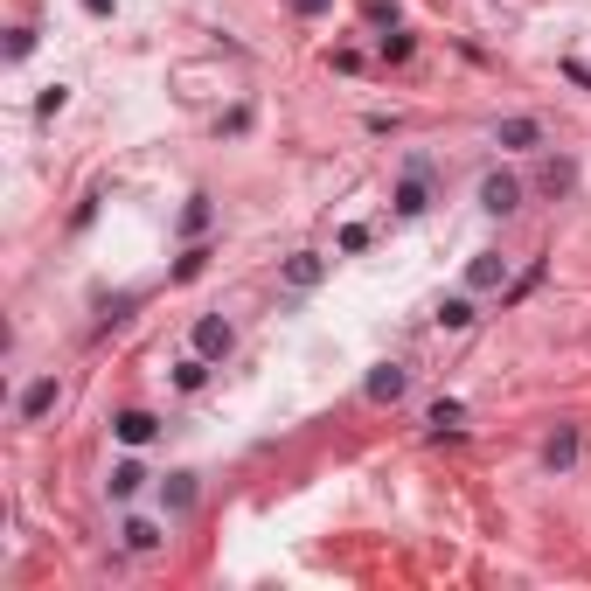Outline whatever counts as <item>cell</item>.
Here are the masks:
<instances>
[{"mask_svg": "<svg viewBox=\"0 0 591 591\" xmlns=\"http://www.w3.org/2000/svg\"><path fill=\"white\" fill-rule=\"evenodd\" d=\"M480 209H487V216H515V209H522V181L494 167V174L480 181Z\"/></svg>", "mask_w": 591, "mask_h": 591, "instance_id": "1", "label": "cell"}, {"mask_svg": "<svg viewBox=\"0 0 591 591\" xmlns=\"http://www.w3.org/2000/svg\"><path fill=\"white\" fill-rule=\"evenodd\" d=\"M230 348H237V327H230L223 313H202V320H195V355H209V362H223Z\"/></svg>", "mask_w": 591, "mask_h": 591, "instance_id": "2", "label": "cell"}, {"mask_svg": "<svg viewBox=\"0 0 591 591\" xmlns=\"http://www.w3.org/2000/svg\"><path fill=\"white\" fill-rule=\"evenodd\" d=\"M404 390H411V369H397V362H376L369 383H362L369 404H404Z\"/></svg>", "mask_w": 591, "mask_h": 591, "instance_id": "3", "label": "cell"}, {"mask_svg": "<svg viewBox=\"0 0 591 591\" xmlns=\"http://www.w3.org/2000/svg\"><path fill=\"white\" fill-rule=\"evenodd\" d=\"M494 147H508V153H529V147H543V119H529V112L501 119V126H494Z\"/></svg>", "mask_w": 591, "mask_h": 591, "instance_id": "4", "label": "cell"}, {"mask_svg": "<svg viewBox=\"0 0 591 591\" xmlns=\"http://www.w3.org/2000/svg\"><path fill=\"white\" fill-rule=\"evenodd\" d=\"M153 432H160V418H153V411H119V418H112V439L133 445V452L153 445Z\"/></svg>", "mask_w": 591, "mask_h": 591, "instance_id": "5", "label": "cell"}, {"mask_svg": "<svg viewBox=\"0 0 591 591\" xmlns=\"http://www.w3.org/2000/svg\"><path fill=\"white\" fill-rule=\"evenodd\" d=\"M543 466H550V473H571V466H578V425H557V432L543 439Z\"/></svg>", "mask_w": 591, "mask_h": 591, "instance_id": "6", "label": "cell"}, {"mask_svg": "<svg viewBox=\"0 0 591 591\" xmlns=\"http://www.w3.org/2000/svg\"><path fill=\"white\" fill-rule=\"evenodd\" d=\"M320 279H327V258H320V251H293V258H286V286H293V293H313Z\"/></svg>", "mask_w": 591, "mask_h": 591, "instance_id": "7", "label": "cell"}, {"mask_svg": "<svg viewBox=\"0 0 591 591\" xmlns=\"http://www.w3.org/2000/svg\"><path fill=\"white\" fill-rule=\"evenodd\" d=\"M501 279H508V258H501V251H473V265H466V286H473V293H494Z\"/></svg>", "mask_w": 591, "mask_h": 591, "instance_id": "8", "label": "cell"}, {"mask_svg": "<svg viewBox=\"0 0 591 591\" xmlns=\"http://www.w3.org/2000/svg\"><path fill=\"white\" fill-rule=\"evenodd\" d=\"M56 397H63V390H56V376H35V383L21 390V418H28V425H35V418H49V411H56Z\"/></svg>", "mask_w": 591, "mask_h": 591, "instance_id": "9", "label": "cell"}, {"mask_svg": "<svg viewBox=\"0 0 591 591\" xmlns=\"http://www.w3.org/2000/svg\"><path fill=\"white\" fill-rule=\"evenodd\" d=\"M140 487H147V466H140V459H119V466H112V480H105V494H112V501H133Z\"/></svg>", "mask_w": 591, "mask_h": 591, "instance_id": "10", "label": "cell"}, {"mask_svg": "<svg viewBox=\"0 0 591 591\" xmlns=\"http://www.w3.org/2000/svg\"><path fill=\"white\" fill-rule=\"evenodd\" d=\"M160 508H167V515H188V508H195V473H167V480H160Z\"/></svg>", "mask_w": 591, "mask_h": 591, "instance_id": "11", "label": "cell"}, {"mask_svg": "<svg viewBox=\"0 0 591 591\" xmlns=\"http://www.w3.org/2000/svg\"><path fill=\"white\" fill-rule=\"evenodd\" d=\"M425 209H432L425 174H404V181H397V216H425Z\"/></svg>", "mask_w": 591, "mask_h": 591, "instance_id": "12", "label": "cell"}, {"mask_svg": "<svg viewBox=\"0 0 591 591\" xmlns=\"http://www.w3.org/2000/svg\"><path fill=\"white\" fill-rule=\"evenodd\" d=\"M119 536H126V550H133V557H147V550H160V543H167V536H160V522H147V515H133Z\"/></svg>", "mask_w": 591, "mask_h": 591, "instance_id": "13", "label": "cell"}, {"mask_svg": "<svg viewBox=\"0 0 591 591\" xmlns=\"http://www.w3.org/2000/svg\"><path fill=\"white\" fill-rule=\"evenodd\" d=\"M480 313H473V299L466 293H452V299H439V327H452V334H466Z\"/></svg>", "mask_w": 591, "mask_h": 591, "instance_id": "14", "label": "cell"}, {"mask_svg": "<svg viewBox=\"0 0 591 591\" xmlns=\"http://www.w3.org/2000/svg\"><path fill=\"white\" fill-rule=\"evenodd\" d=\"M459 418H466V411H459V404H452V397H439V404H432V411H425V425H432V432H439V439H452V432H459Z\"/></svg>", "mask_w": 591, "mask_h": 591, "instance_id": "15", "label": "cell"}, {"mask_svg": "<svg viewBox=\"0 0 591 591\" xmlns=\"http://www.w3.org/2000/svg\"><path fill=\"white\" fill-rule=\"evenodd\" d=\"M202 265H209V244H188V251L174 258V279L188 286V279H202Z\"/></svg>", "mask_w": 591, "mask_h": 591, "instance_id": "16", "label": "cell"}, {"mask_svg": "<svg viewBox=\"0 0 591 591\" xmlns=\"http://www.w3.org/2000/svg\"><path fill=\"white\" fill-rule=\"evenodd\" d=\"M181 230H188V237H202V230H209V195H188V209H181Z\"/></svg>", "mask_w": 591, "mask_h": 591, "instance_id": "17", "label": "cell"}, {"mask_svg": "<svg viewBox=\"0 0 591 591\" xmlns=\"http://www.w3.org/2000/svg\"><path fill=\"white\" fill-rule=\"evenodd\" d=\"M174 383H181V390H202V383H209V355H188V362L174 369Z\"/></svg>", "mask_w": 591, "mask_h": 591, "instance_id": "18", "label": "cell"}, {"mask_svg": "<svg viewBox=\"0 0 591 591\" xmlns=\"http://www.w3.org/2000/svg\"><path fill=\"white\" fill-rule=\"evenodd\" d=\"M411 49H418V42H411V35H404V28H390V35H383V63H404V56H411Z\"/></svg>", "mask_w": 591, "mask_h": 591, "instance_id": "19", "label": "cell"}, {"mask_svg": "<svg viewBox=\"0 0 591 591\" xmlns=\"http://www.w3.org/2000/svg\"><path fill=\"white\" fill-rule=\"evenodd\" d=\"M63 105H70V91H63V84H49V91H42V98H35V112H42V119H56V112H63Z\"/></svg>", "mask_w": 591, "mask_h": 591, "instance_id": "20", "label": "cell"}, {"mask_svg": "<svg viewBox=\"0 0 591 591\" xmlns=\"http://www.w3.org/2000/svg\"><path fill=\"white\" fill-rule=\"evenodd\" d=\"M28 49H35V28H14V35H7V63H21Z\"/></svg>", "mask_w": 591, "mask_h": 591, "instance_id": "21", "label": "cell"}, {"mask_svg": "<svg viewBox=\"0 0 591 591\" xmlns=\"http://www.w3.org/2000/svg\"><path fill=\"white\" fill-rule=\"evenodd\" d=\"M543 188H550V195H564V188H571V167H564V160H557V167H543Z\"/></svg>", "mask_w": 591, "mask_h": 591, "instance_id": "22", "label": "cell"}, {"mask_svg": "<svg viewBox=\"0 0 591 591\" xmlns=\"http://www.w3.org/2000/svg\"><path fill=\"white\" fill-rule=\"evenodd\" d=\"M334 0H293V14H327Z\"/></svg>", "mask_w": 591, "mask_h": 591, "instance_id": "23", "label": "cell"}]
</instances>
